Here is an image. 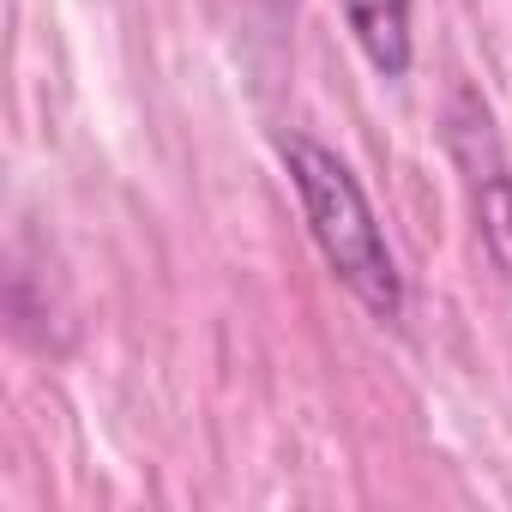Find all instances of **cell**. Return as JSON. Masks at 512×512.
Masks as SVG:
<instances>
[{"instance_id":"obj_1","label":"cell","mask_w":512,"mask_h":512,"mask_svg":"<svg viewBox=\"0 0 512 512\" xmlns=\"http://www.w3.org/2000/svg\"><path fill=\"white\" fill-rule=\"evenodd\" d=\"M284 163H290V181H296V199H302V217L326 253V266L338 272V284L380 320H398L404 308V278H398V260L386 247V229L362 193V181L350 175V163L338 151H326L320 139L308 133H290L284 139Z\"/></svg>"},{"instance_id":"obj_3","label":"cell","mask_w":512,"mask_h":512,"mask_svg":"<svg viewBox=\"0 0 512 512\" xmlns=\"http://www.w3.org/2000/svg\"><path fill=\"white\" fill-rule=\"evenodd\" d=\"M344 19L386 79L410 67V0H344Z\"/></svg>"},{"instance_id":"obj_2","label":"cell","mask_w":512,"mask_h":512,"mask_svg":"<svg viewBox=\"0 0 512 512\" xmlns=\"http://www.w3.org/2000/svg\"><path fill=\"white\" fill-rule=\"evenodd\" d=\"M452 157H458L464 187H470V211H476L482 253L494 260L500 278H512V175H506L494 121L476 103V91H458L452 97Z\"/></svg>"}]
</instances>
